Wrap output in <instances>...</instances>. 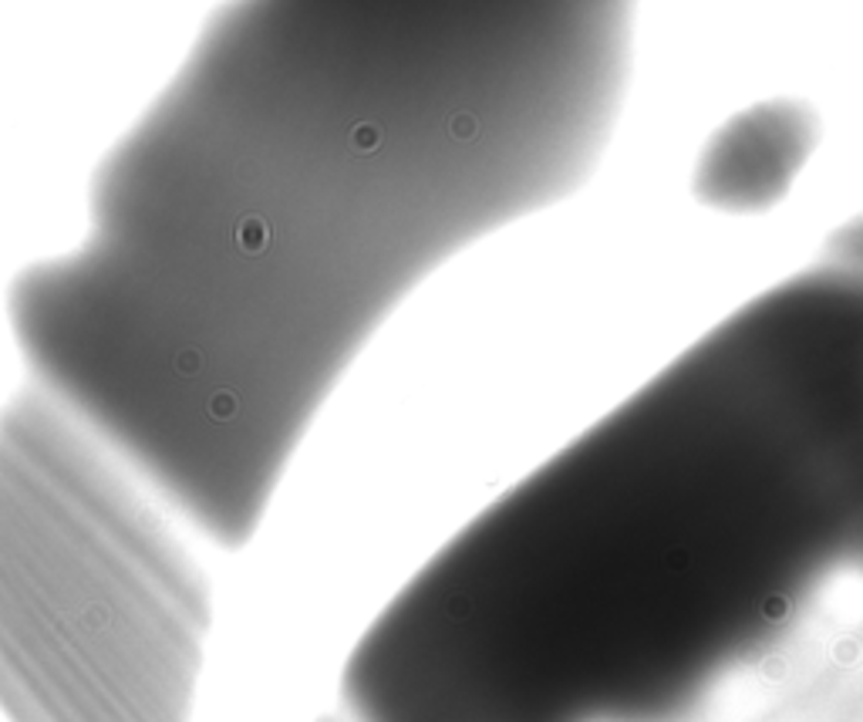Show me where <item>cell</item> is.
<instances>
[{"mask_svg":"<svg viewBox=\"0 0 863 722\" xmlns=\"http://www.w3.org/2000/svg\"><path fill=\"white\" fill-rule=\"evenodd\" d=\"M630 44L634 0H233L10 287L31 385L243 550L405 297L597 172Z\"/></svg>","mask_w":863,"mask_h":722,"instance_id":"1","label":"cell"},{"mask_svg":"<svg viewBox=\"0 0 863 722\" xmlns=\"http://www.w3.org/2000/svg\"><path fill=\"white\" fill-rule=\"evenodd\" d=\"M863 577V233L702 334L351 644V722H678Z\"/></svg>","mask_w":863,"mask_h":722,"instance_id":"2","label":"cell"},{"mask_svg":"<svg viewBox=\"0 0 863 722\" xmlns=\"http://www.w3.org/2000/svg\"><path fill=\"white\" fill-rule=\"evenodd\" d=\"M220 618L105 442L34 385L0 405V722H202Z\"/></svg>","mask_w":863,"mask_h":722,"instance_id":"3","label":"cell"}]
</instances>
